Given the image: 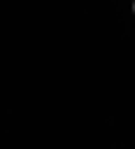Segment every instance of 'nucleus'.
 <instances>
[{
	"label": "nucleus",
	"instance_id": "obj_1",
	"mask_svg": "<svg viewBox=\"0 0 135 149\" xmlns=\"http://www.w3.org/2000/svg\"><path fill=\"white\" fill-rule=\"evenodd\" d=\"M132 14H135V0H132Z\"/></svg>",
	"mask_w": 135,
	"mask_h": 149
}]
</instances>
